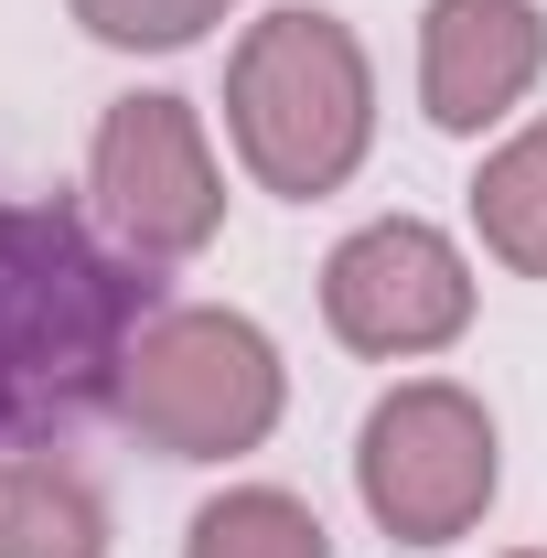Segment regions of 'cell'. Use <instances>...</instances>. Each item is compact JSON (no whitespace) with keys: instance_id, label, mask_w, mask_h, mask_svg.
<instances>
[{"instance_id":"1","label":"cell","mask_w":547,"mask_h":558,"mask_svg":"<svg viewBox=\"0 0 547 558\" xmlns=\"http://www.w3.org/2000/svg\"><path fill=\"white\" fill-rule=\"evenodd\" d=\"M150 279L65 205H0V440H54L119 398Z\"/></svg>"},{"instance_id":"2","label":"cell","mask_w":547,"mask_h":558,"mask_svg":"<svg viewBox=\"0 0 547 558\" xmlns=\"http://www.w3.org/2000/svg\"><path fill=\"white\" fill-rule=\"evenodd\" d=\"M226 130H236V161L312 205L333 194L343 172L365 161L376 140V75H365V44L343 33L333 11H269L236 65H226Z\"/></svg>"},{"instance_id":"3","label":"cell","mask_w":547,"mask_h":558,"mask_svg":"<svg viewBox=\"0 0 547 558\" xmlns=\"http://www.w3.org/2000/svg\"><path fill=\"white\" fill-rule=\"evenodd\" d=\"M119 409L172 462H226L279 429V354L247 312H150L119 376Z\"/></svg>"},{"instance_id":"4","label":"cell","mask_w":547,"mask_h":558,"mask_svg":"<svg viewBox=\"0 0 547 558\" xmlns=\"http://www.w3.org/2000/svg\"><path fill=\"white\" fill-rule=\"evenodd\" d=\"M354 484H365L376 526L398 548H451L494 505V418H483V398L440 387V376L376 398L365 440H354Z\"/></svg>"},{"instance_id":"5","label":"cell","mask_w":547,"mask_h":558,"mask_svg":"<svg viewBox=\"0 0 547 558\" xmlns=\"http://www.w3.org/2000/svg\"><path fill=\"white\" fill-rule=\"evenodd\" d=\"M97 215L119 226L130 258H194L226 215V183H215V150H205V119L183 97H119L97 119Z\"/></svg>"},{"instance_id":"6","label":"cell","mask_w":547,"mask_h":558,"mask_svg":"<svg viewBox=\"0 0 547 558\" xmlns=\"http://www.w3.org/2000/svg\"><path fill=\"white\" fill-rule=\"evenodd\" d=\"M323 323L354 354H429L473 323V269H462V247L440 226L387 215V226L343 236L323 258Z\"/></svg>"},{"instance_id":"7","label":"cell","mask_w":547,"mask_h":558,"mask_svg":"<svg viewBox=\"0 0 547 558\" xmlns=\"http://www.w3.org/2000/svg\"><path fill=\"white\" fill-rule=\"evenodd\" d=\"M547 65L537 0H429L418 22V97L440 130H494Z\"/></svg>"},{"instance_id":"8","label":"cell","mask_w":547,"mask_h":558,"mask_svg":"<svg viewBox=\"0 0 547 558\" xmlns=\"http://www.w3.org/2000/svg\"><path fill=\"white\" fill-rule=\"evenodd\" d=\"M0 558H108V505L65 462H11L0 473Z\"/></svg>"},{"instance_id":"9","label":"cell","mask_w":547,"mask_h":558,"mask_svg":"<svg viewBox=\"0 0 547 558\" xmlns=\"http://www.w3.org/2000/svg\"><path fill=\"white\" fill-rule=\"evenodd\" d=\"M473 215H483V247H494L505 269L547 279V130L505 140V150L483 161V183H473Z\"/></svg>"},{"instance_id":"10","label":"cell","mask_w":547,"mask_h":558,"mask_svg":"<svg viewBox=\"0 0 547 558\" xmlns=\"http://www.w3.org/2000/svg\"><path fill=\"white\" fill-rule=\"evenodd\" d=\"M183 558H333V537H323V515L301 494L247 484V494H215L205 515H194Z\"/></svg>"},{"instance_id":"11","label":"cell","mask_w":547,"mask_h":558,"mask_svg":"<svg viewBox=\"0 0 547 558\" xmlns=\"http://www.w3.org/2000/svg\"><path fill=\"white\" fill-rule=\"evenodd\" d=\"M75 22L97 44H130V54H172L194 44L205 22H226V0H75Z\"/></svg>"},{"instance_id":"12","label":"cell","mask_w":547,"mask_h":558,"mask_svg":"<svg viewBox=\"0 0 547 558\" xmlns=\"http://www.w3.org/2000/svg\"><path fill=\"white\" fill-rule=\"evenodd\" d=\"M526 558H537V548H526Z\"/></svg>"}]
</instances>
